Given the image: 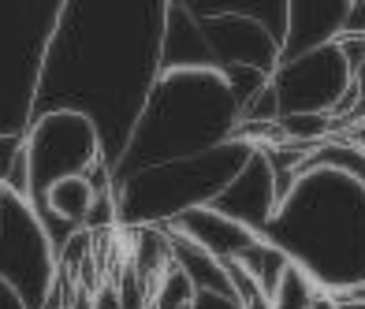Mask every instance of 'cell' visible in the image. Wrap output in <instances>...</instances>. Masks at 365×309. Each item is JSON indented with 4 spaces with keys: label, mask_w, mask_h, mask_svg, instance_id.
Masks as SVG:
<instances>
[{
    "label": "cell",
    "mask_w": 365,
    "mask_h": 309,
    "mask_svg": "<svg viewBox=\"0 0 365 309\" xmlns=\"http://www.w3.org/2000/svg\"><path fill=\"white\" fill-rule=\"evenodd\" d=\"M160 34L164 4L157 0H63L34 116H86L112 172L160 78Z\"/></svg>",
    "instance_id": "1"
},
{
    "label": "cell",
    "mask_w": 365,
    "mask_h": 309,
    "mask_svg": "<svg viewBox=\"0 0 365 309\" xmlns=\"http://www.w3.org/2000/svg\"><path fill=\"white\" fill-rule=\"evenodd\" d=\"M324 298L365 290V187L336 168H306L264 235Z\"/></svg>",
    "instance_id": "2"
},
{
    "label": "cell",
    "mask_w": 365,
    "mask_h": 309,
    "mask_svg": "<svg viewBox=\"0 0 365 309\" xmlns=\"http://www.w3.org/2000/svg\"><path fill=\"white\" fill-rule=\"evenodd\" d=\"M242 108L224 71H172L160 75L130 142L112 168V187L142 168L197 157L205 150L239 138Z\"/></svg>",
    "instance_id": "3"
},
{
    "label": "cell",
    "mask_w": 365,
    "mask_h": 309,
    "mask_svg": "<svg viewBox=\"0 0 365 309\" xmlns=\"http://www.w3.org/2000/svg\"><path fill=\"white\" fill-rule=\"evenodd\" d=\"M254 150L257 145H250L246 138H231L197 157L168 160V164H153L120 179L112 187L115 227H127V231H135V227H168L175 216L190 213V209L212 205L217 194L250 160Z\"/></svg>",
    "instance_id": "4"
},
{
    "label": "cell",
    "mask_w": 365,
    "mask_h": 309,
    "mask_svg": "<svg viewBox=\"0 0 365 309\" xmlns=\"http://www.w3.org/2000/svg\"><path fill=\"white\" fill-rule=\"evenodd\" d=\"M63 0H0V135H26Z\"/></svg>",
    "instance_id": "5"
},
{
    "label": "cell",
    "mask_w": 365,
    "mask_h": 309,
    "mask_svg": "<svg viewBox=\"0 0 365 309\" xmlns=\"http://www.w3.org/2000/svg\"><path fill=\"white\" fill-rule=\"evenodd\" d=\"M30 179H34V205L38 198L68 175H90L101 190H112V172L105 164L97 127L78 112H45L34 116L23 135Z\"/></svg>",
    "instance_id": "6"
},
{
    "label": "cell",
    "mask_w": 365,
    "mask_h": 309,
    "mask_svg": "<svg viewBox=\"0 0 365 309\" xmlns=\"http://www.w3.org/2000/svg\"><path fill=\"white\" fill-rule=\"evenodd\" d=\"M269 86L276 93L279 120L284 116H331L336 120V135H343V123L351 120V112L358 105L354 71L343 60L339 45H324L294 60H279Z\"/></svg>",
    "instance_id": "7"
},
{
    "label": "cell",
    "mask_w": 365,
    "mask_h": 309,
    "mask_svg": "<svg viewBox=\"0 0 365 309\" xmlns=\"http://www.w3.org/2000/svg\"><path fill=\"white\" fill-rule=\"evenodd\" d=\"M60 276V257L38 209L0 187V280L11 283L30 309H45Z\"/></svg>",
    "instance_id": "8"
},
{
    "label": "cell",
    "mask_w": 365,
    "mask_h": 309,
    "mask_svg": "<svg viewBox=\"0 0 365 309\" xmlns=\"http://www.w3.org/2000/svg\"><path fill=\"white\" fill-rule=\"evenodd\" d=\"M194 15L202 23V34L209 41L217 71L246 68V71H261L272 78V71L279 68V41L257 19L239 11H194Z\"/></svg>",
    "instance_id": "9"
},
{
    "label": "cell",
    "mask_w": 365,
    "mask_h": 309,
    "mask_svg": "<svg viewBox=\"0 0 365 309\" xmlns=\"http://www.w3.org/2000/svg\"><path fill=\"white\" fill-rule=\"evenodd\" d=\"M212 209L231 216V220H239V224H246L250 231L264 235V227L272 224L276 209H279V183H276L269 153L254 150L250 160L239 168V175L217 194Z\"/></svg>",
    "instance_id": "10"
},
{
    "label": "cell",
    "mask_w": 365,
    "mask_h": 309,
    "mask_svg": "<svg viewBox=\"0 0 365 309\" xmlns=\"http://www.w3.org/2000/svg\"><path fill=\"white\" fill-rule=\"evenodd\" d=\"M164 231L175 235V239L194 242L197 250L212 253L217 261H239L246 250L261 242L257 231H250L246 224H239V220H231V216L217 213L212 205H202V209H190V213L175 216L168 227H164Z\"/></svg>",
    "instance_id": "11"
},
{
    "label": "cell",
    "mask_w": 365,
    "mask_h": 309,
    "mask_svg": "<svg viewBox=\"0 0 365 309\" xmlns=\"http://www.w3.org/2000/svg\"><path fill=\"white\" fill-rule=\"evenodd\" d=\"M346 11H351V0H287V34L279 45V60L336 45Z\"/></svg>",
    "instance_id": "12"
},
{
    "label": "cell",
    "mask_w": 365,
    "mask_h": 309,
    "mask_svg": "<svg viewBox=\"0 0 365 309\" xmlns=\"http://www.w3.org/2000/svg\"><path fill=\"white\" fill-rule=\"evenodd\" d=\"M172 71H217L202 34L197 15L187 8V0L164 4V34H160V75Z\"/></svg>",
    "instance_id": "13"
},
{
    "label": "cell",
    "mask_w": 365,
    "mask_h": 309,
    "mask_svg": "<svg viewBox=\"0 0 365 309\" xmlns=\"http://www.w3.org/2000/svg\"><path fill=\"white\" fill-rule=\"evenodd\" d=\"M168 239H172V265H179L187 272V280L194 283L197 295H217V298L235 302V290H231L224 261H217V257L205 253V250H197L187 239H175V235H168Z\"/></svg>",
    "instance_id": "14"
},
{
    "label": "cell",
    "mask_w": 365,
    "mask_h": 309,
    "mask_svg": "<svg viewBox=\"0 0 365 309\" xmlns=\"http://www.w3.org/2000/svg\"><path fill=\"white\" fill-rule=\"evenodd\" d=\"M239 265L254 276V283L264 290V298H272L279 280H284V272L291 268V257L279 250V246H272L269 239H261L257 246H250V250L239 257Z\"/></svg>",
    "instance_id": "15"
},
{
    "label": "cell",
    "mask_w": 365,
    "mask_h": 309,
    "mask_svg": "<svg viewBox=\"0 0 365 309\" xmlns=\"http://www.w3.org/2000/svg\"><path fill=\"white\" fill-rule=\"evenodd\" d=\"M197 290L179 265H168L149 290V309H194Z\"/></svg>",
    "instance_id": "16"
},
{
    "label": "cell",
    "mask_w": 365,
    "mask_h": 309,
    "mask_svg": "<svg viewBox=\"0 0 365 309\" xmlns=\"http://www.w3.org/2000/svg\"><path fill=\"white\" fill-rule=\"evenodd\" d=\"M317 298H321L317 283H313L298 265H291L284 272V280H279L276 295L269 298V309H313V305H317Z\"/></svg>",
    "instance_id": "17"
},
{
    "label": "cell",
    "mask_w": 365,
    "mask_h": 309,
    "mask_svg": "<svg viewBox=\"0 0 365 309\" xmlns=\"http://www.w3.org/2000/svg\"><path fill=\"white\" fill-rule=\"evenodd\" d=\"M19 153H23V135H0V187L8 183Z\"/></svg>",
    "instance_id": "18"
},
{
    "label": "cell",
    "mask_w": 365,
    "mask_h": 309,
    "mask_svg": "<svg viewBox=\"0 0 365 309\" xmlns=\"http://www.w3.org/2000/svg\"><path fill=\"white\" fill-rule=\"evenodd\" d=\"M354 93H358V105H354V112H351V120L343 123V135H351L354 127L365 120V60H361V68H358V75H354Z\"/></svg>",
    "instance_id": "19"
},
{
    "label": "cell",
    "mask_w": 365,
    "mask_h": 309,
    "mask_svg": "<svg viewBox=\"0 0 365 309\" xmlns=\"http://www.w3.org/2000/svg\"><path fill=\"white\" fill-rule=\"evenodd\" d=\"M0 309H30V305L23 302V295H19V290H15L11 283L0 280Z\"/></svg>",
    "instance_id": "20"
},
{
    "label": "cell",
    "mask_w": 365,
    "mask_h": 309,
    "mask_svg": "<svg viewBox=\"0 0 365 309\" xmlns=\"http://www.w3.org/2000/svg\"><path fill=\"white\" fill-rule=\"evenodd\" d=\"M194 309H242V305L231 302V298H217V295H197Z\"/></svg>",
    "instance_id": "21"
},
{
    "label": "cell",
    "mask_w": 365,
    "mask_h": 309,
    "mask_svg": "<svg viewBox=\"0 0 365 309\" xmlns=\"http://www.w3.org/2000/svg\"><path fill=\"white\" fill-rule=\"evenodd\" d=\"M336 309H365V298L361 295H343V298H331Z\"/></svg>",
    "instance_id": "22"
},
{
    "label": "cell",
    "mask_w": 365,
    "mask_h": 309,
    "mask_svg": "<svg viewBox=\"0 0 365 309\" xmlns=\"http://www.w3.org/2000/svg\"><path fill=\"white\" fill-rule=\"evenodd\" d=\"M313 309H336V305H331V298H324V295H321V298H317V305H313Z\"/></svg>",
    "instance_id": "23"
},
{
    "label": "cell",
    "mask_w": 365,
    "mask_h": 309,
    "mask_svg": "<svg viewBox=\"0 0 365 309\" xmlns=\"http://www.w3.org/2000/svg\"><path fill=\"white\" fill-rule=\"evenodd\" d=\"M351 138H354V142L361 145V150H365V131H351Z\"/></svg>",
    "instance_id": "24"
},
{
    "label": "cell",
    "mask_w": 365,
    "mask_h": 309,
    "mask_svg": "<svg viewBox=\"0 0 365 309\" xmlns=\"http://www.w3.org/2000/svg\"><path fill=\"white\" fill-rule=\"evenodd\" d=\"M354 131H365V120H361V123H358V127H354Z\"/></svg>",
    "instance_id": "25"
},
{
    "label": "cell",
    "mask_w": 365,
    "mask_h": 309,
    "mask_svg": "<svg viewBox=\"0 0 365 309\" xmlns=\"http://www.w3.org/2000/svg\"><path fill=\"white\" fill-rule=\"evenodd\" d=\"M358 295H361V298H365V290H358Z\"/></svg>",
    "instance_id": "26"
}]
</instances>
